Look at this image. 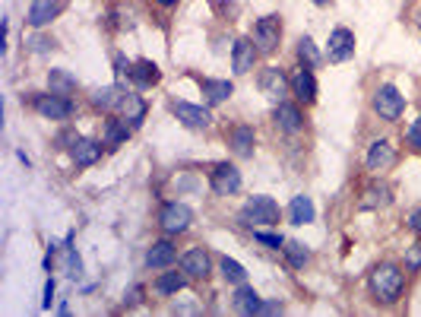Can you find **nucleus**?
<instances>
[{
    "instance_id": "obj_28",
    "label": "nucleus",
    "mask_w": 421,
    "mask_h": 317,
    "mask_svg": "<svg viewBox=\"0 0 421 317\" xmlns=\"http://www.w3.org/2000/svg\"><path fill=\"white\" fill-rule=\"evenodd\" d=\"M130 121H108L105 124V146H121L130 137Z\"/></svg>"
},
{
    "instance_id": "obj_2",
    "label": "nucleus",
    "mask_w": 421,
    "mask_h": 317,
    "mask_svg": "<svg viewBox=\"0 0 421 317\" xmlns=\"http://www.w3.org/2000/svg\"><path fill=\"white\" fill-rule=\"evenodd\" d=\"M241 222L244 226H279V203L273 197H250L241 207Z\"/></svg>"
},
{
    "instance_id": "obj_21",
    "label": "nucleus",
    "mask_w": 421,
    "mask_h": 317,
    "mask_svg": "<svg viewBox=\"0 0 421 317\" xmlns=\"http://www.w3.org/2000/svg\"><path fill=\"white\" fill-rule=\"evenodd\" d=\"M228 146L234 150V156H241V158H248V156H254V130L250 127H234L232 134H228Z\"/></svg>"
},
{
    "instance_id": "obj_39",
    "label": "nucleus",
    "mask_w": 421,
    "mask_h": 317,
    "mask_svg": "<svg viewBox=\"0 0 421 317\" xmlns=\"http://www.w3.org/2000/svg\"><path fill=\"white\" fill-rule=\"evenodd\" d=\"M276 311H282V305H260V314H276Z\"/></svg>"
},
{
    "instance_id": "obj_15",
    "label": "nucleus",
    "mask_w": 421,
    "mask_h": 317,
    "mask_svg": "<svg viewBox=\"0 0 421 317\" xmlns=\"http://www.w3.org/2000/svg\"><path fill=\"white\" fill-rule=\"evenodd\" d=\"M254 60H256V45L254 38H238L232 48V67L234 73H250L254 70Z\"/></svg>"
},
{
    "instance_id": "obj_34",
    "label": "nucleus",
    "mask_w": 421,
    "mask_h": 317,
    "mask_svg": "<svg viewBox=\"0 0 421 317\" xmlns=\"http://www.w3.org/2000/svg\"><path fill=\"white\" fill-rule=\"evenodd\" d=\"M405 140H409V146H412V150H421V117L409 124V130H405Z\"/></svg>"
},
{
    "instance_id": "obj_27",
    "label": "nucleus",
    "mask_w": 421,
    "mask_h": 317,
    "mask_svg": "<svg viewBox=\"0 0 421 317\" xmlns=\"http://www.w3.org/2000/svg\"><path fill=\"white\" fill-rule=\"evenodd\" d=\"M121 99H124V95H121V89H117V86H105V89L92 92V105H95V108H101V111L117 108V105H121Z\"/></svg>"
},
{
    "instance_id": "obj_25",
    "label": "nucleus",
    "mask_w": 421,
    "mask_h": 317,
    "mask_svg": "<svg viewBox=\"0 0 421 317\" xmlns=\"http://www.w3.org/2000/svg\"><path fill=\"white\" fill-rule=\"evenodd\" d=\"M389 200H393V191H389L387 184H371L361 197V209H380V207H387Z\"/></svg>"
},
{
    "instance_id": "obj_9",
    "label": "nucleus",
    "mask_w": 421,
    "mask_h": 317,
    "mask_svg": "<svg viewBox=\"0 0 421 317\" xmlns=\"http://www.w3.org/2000/svg\"><path fill=\"white\" fill-rule=\"evenodd\" d=\"M213 191L222 193V197H228V193H238L241 191V172L234 165H228V162L215 165V172H213Z\"/></svg>"
},
{
    "instance_id": "obj_13",
    "label": "nucleus",
    "mask_w": 421,
    "mask_h": 317,
    "mask_svg": "<svg viewBox=\"0 0 421 317\" xmlns=\"http://www.w3.org/2000/svg\"><path fill=\"white\" fill-rule=\"evenodd\" d=\"M70 156H73V162L80 168H89V165H95V162L101 158V143L76 137V140L70 143Z\"/></svg>"
},
{
    "instance_id": "obj_26",
    "label": "nucleus",
    "mask_w": 421,
    "mask_h": 317,
    "mask_svg": "<svg viewBox=\"0 0 421 317\" xmlns=\"http://www.w3.org/2000/svg\"><path fill=\"white\" fill-rule=\"evenodd\" d=\"M184 285H187V273H162L156 279V292L158 295H178L184 289Z\"/></svg>"
},
{
    "instance_id": "obj_19",
    "label": "nucleus",
    "mask_w": 421,
    "mask_h": 317,
    "mask_svg": "<svg viewBox=\"0 0 421 317\" xmlns=\"http://www.w3.org/2000/svg\"><path fill=\"white\" fill-rule=\"evenodd\" d=\"M314 216H317V209H314V203H311V197H291V203H289V219H291V226H307V222H314Z\"/></svg>"
},
{
    "instance_id": "obj_31",
    "label": "nucleus",
    "mask_w": 421,
    "mask_h": 317,
    "mask_svg": "<svg viewBox=\"0 0 421 317\" xmlns=\"http://www.w3.org/2000/svg\"><path fill=\"white\" fill-rule=\"evenodd\" d=\"M222 276L228 279V283H234V285H241L244 279H248V270L241 267L238 260H232V257H225L222 260Z\"/></svg>"
},
{
    "instance_id": "obj_3",
    "label": "nucleus",
    "mask_w": 421,
    "mask_h": 317,
    "mask_svg": "<svg viewBox=\"0 0 421 317\" xmlns=\"http://www.w3.org/2000/svg\"><path fill=\"white\" fill-rule=\"evenodd\" d=\"M374 111H377L380 117H387V121H396V117H402L405 111V99L399 95L396 86H380L377 92H374Z\"/></svg>"
},
{
    "instance_id": "obj_42",
    "label": "nucleus",
    "mask_w": 421,
    "mask_h": 317,
    "mask_svg": "<svg viewBox=\"0 0 421 317\" xmlns=\"http://www.w3.org/2000/svg\"><path fill=\"white\" fill-rule=\"evenodd\" d=\"M418 25H421V13H418Z\"/></svg>"
},
{
    "instance_id": "obj_32",
    "label": "nucleus",
    "mask_w": 421,
    "mask_h": 317,
    "mask_svg": "<svg viewBox=\"0 0 421 317\" xmlns=\"http://www.w3.org/2000/svg\"><path fill=\"white\" fill-rule=\"evenodd\" d=\"M298 58L304 60L307 67H314V64H320V51H317V45L311 42V38H301V42H298Z\"/></svg>"
},
{
    "instance_id": "obj_23",
    "label": "nucleus",
    "mask_w": 421,
    "mask_h": 317,
    "mask_svg": "<svg viewBox=\"0 0 421 317\" xmlns=\"http://www.w3.org/2000/svg\"><path fill=\"white\" fill-rule=\"evenodd\" d=\"M234 86L228 80H203V95H206L209 105H222L225 99H232Z\"/></svg>"
},
{
    "instance_id": "obj_10",
    "label": "nucleus",
    "mask_w": 421,
    "mask_h": 317,
    "mask_svg": "<svg viewBox=\"0 0 421 317\" xmlns=\"http://www.w3.org/2000/svg\"><path fill=\"white\" fill-rule=\"evenodd\" d=\"M174 115H178V121H184L187 127H193V130H206L209 127V111L203 108V105H190V102H174L171 105Z\"/></svg>"
},
{
    "instance_id": "obj_35",
    "label": "nucleus",
    "mask_w": 421,
    "mask_h": 317,
    "mask_svg": "<svg viewBox=\"0 0 421 317\" xmlns=\"http://www.w3.org/2000/svg\"><path fill=\"white\" fill-rule=\"evenodd\" d=\"M254 238L256 242H263V244H269V248H285V242H282V235H273V232H260V228H256L254 232Z\"/></svg>"
},
{
    "instance_id": "obj_20",
    "label": "nucleus",
    "mask_w": 421,
    "mask_h": 317,
    "mask_svg": "<svg viewBox=\"0 0 421 317\" xmlns=\"http://www.w3.org/2000/svg\"><path fill=\"white\" fill-rule=\"evenodd\" d=\"M232 305H234L238 314H260V305H263V301H260V295H256L250 285L241 283L238 292H234V298H232Z\"/></svg>"
},
{
    "instance_id": "obj_8",
    "label": "nucleus",
    "mask_w": 421,
    "mask_h": 317,
    "mask_svg": "<svg viewBox=\"0 0 421 317\" xmlns=\"http://www.w3.org/2000/svg\"><path fill=\"white\" fill-rule=\"evenodd\" d=\"M393 165H396V146L389 140L371 143V150H368V168L371 172H389Z\"/></svg>"
},
{
    "instance_id": "obj_33",
    "label": "nucleus",
    "mask_w": 421,
    "mask_h": 317,
    "mask_svg": "<svg viewBox=\"0 0 421 317\" xmlns=\"http://www.w3.org/2000/svg\"><path fill=\"white\" fill-rule=\"evenodd\" d=\"M64 260H67V273H70V276H80V273H83V260H80V254H76L73 248L64 250Z\"/></svg>"
},
{
    "instance_id": "obj_16",
    "label": "nucleus",
    "mask_w": 421,
    "mask_h": 317,
    "mask_svg": "<svg viewBox=\"0 0 421 317\" xmlns=\"http://www.w3.org/2000/svg\"><path fill=\"white\" fill-rule=\"evenodd\" d=\"M209 267H213V260H209V254L203 248H193V250H187V254L181 257V270L187 276H193V279H206Z\"/></svg>"
},
{
    "instance_id": "obj_36",
    "label": "nucleus",
    "mask_w": 421,
    "mask_h": 317,
    "mask_svg": "<svg viewBox=\"0 0 421 317\" xmlns=\"http://www.w3.org/2000/svg\"><path fill=\"white\" fill-rule=\"evenodd\" d=\"M409 228H412V232L421 238V207L412 209V216H409Z\"/></svg>"
},
{
    "instance_id": "obj_6",
    "label": "nucleus",
    "mask_w": 421,
    "mask_h": 317,
    "mask_svg": "<svg viewBox=\"0 0 421 317\" xmlns=\"http://www.w3.org/2000/svg\"><path fill=\"white\" fill-rule=\"evenodd\" d=\"M35 111L48 121H64V117L73 115V105L67 95H58V92H51V95H35Z\"/></svg>"
},
{
    "instance_id": "obj_30",
    "label": "nucleus",
    "mask_w": 421,
    "mask_h": 317,
    "mask_svg": "<svg viewBox=\"0 0 421 317\" xmlns=\"http://www.w3.org/2000/svg\"><path fill=\"white\" fill-rule=\"evenodd\" d=\"M282 250H285V257H289V263L295 270H301L307 260H311V250H307L304 244H298V242H285V248Z\"/></svg>"
},
{
    "instance_id": "obj_40",
    "label": "nucleus",
    "mask_w": 421,
    "mask_h": 317,
    "mask_svg": "<svg viewBox=\"0 0 421 317\" xmlns=\"http://www.w3.org/2000/svg\"><path fill=\"white\" fill-rule=\"evenodd\" d=\"M158 3H162V7H174V3H178V0H158Z\"/></svg>"
},
{
    "instance_id": "obj_17",
    "label": "nucleus",
    "mask_w": 421,
    "mask_h": 317,
    "mask_svg": "<svg viewBox=\"0 0 421 317\" xmlns=\"http://www.w3.org/2000/svg\"><path fill=\"white\" fill-rule=\"evenodd\" d=\"M276 124H279V130H285V134H298V130L304 127V117H301L298 105L279 102V108H276Z\"/></svg>"
},
{
    "instance_id": "obj_7",
    "label": "nucleus",
    "mask_w": 421,
    "mask_h": 317,
    "mask_svg": "<svg viewBox=\"0 0 421 317\" xmlns=\"http://www.w3.org/2000/svg\"><path fill=\"white\" fill-rule=\"evenodd\" d=\"M289 89H291V80L282 73L279 67H266L263 73H260V92H263V95H269V99L282 102Z\"/></svg>"
},
{
    "instance_id": "obj_18",
    "label": "nucleus",
    "mask_w": 421,
    "mask_h": 317,
    "mask_svg": "<svg viewBox=\"0 0 421 317\" xmlns=\"http://www.w3.org/2000/svg\"><path fill=\"white\" fill-rule=\"evenodd\" d=\"M174 257H178V250H174L171 242H156L152 248H149V254H146V263L152 270H165V267H171L174 263Z\"/></svg>"
},
{
    "instance_id": "obj_38",
    "label": "nucleus",
    "mask_w": 421,
    "mask_h": 317,
    "mask_svg": "<svg viewBox=\"0 0 421 317\" xmlns=\"http://www.w3.org/2000/svg\"><path fill=\"white\" fill-rule=\"evenodd\" d=\"M51 301H54V279H48V285H45V308H51Z\"/></svg>"
},
{
    "instance_id": "obj_14",
    "label": "nucleus",
    "mask_w": 421,
    "mask_h": 317,
    "mask_svg": "<svg viewBox=\"0 0 421 317\" xmlns=\"http://www.w3.org/2000/svg\"><path fill=\"white\" fill-rule=\"evenodd\" d=\"M60 10H64V0H32V7H29V23L35 29H42L48 25L51 19L60 16Z\"/></svg>"
},
{
    "instance_id": "obj_1",
    "label": "nucleus",
    "mask_w": 421,
    "mask_h": 317,
    "mask_svg": "<svg viewBox=\"0 0 421 317\" xmlns=\"http://www.w3.org/2000/svg\"><path fill=\"white\" fill-rule=\"evenodd\" d=\"M405 285V276L402 270L396 267V263H380V267H374L371 273V292L377 301H383V305H393V301L399 298V292H402Z\"/></svg>"
},
{
    "instance_id": "obj_11",
    "label": "nucleus",
    "mask_w": 421,
    "mask_h": 317,
    "mask_svg": "<svg viewBox=\"0 0 421 317\" xmlns=\"http://www.w3.org/2000/svg\"><path fill=\"white\" fill-rule=\"evenodd\" d=\"M291 92L298 95V102H304V105H311V102L317 99V80L314 73H311V67H301L291 73Z\"/></svg>"
},
{
    "instance_id": "obj_4",
    "label": "nucleus",
    "mask_w": 421,
    "mask_h": 317,
    "mask_svg": "<svg viewBox=\"0 0 421 317\" xmlns=\"http://www.w3.org/2000/svg\"><path fill=\"white\" fill-rule=\"evenodd\" d=\"M279 38H282L279 16H263L254 25V45L260 54H273V51L279 48Z\"/></svg>"
},
{
    "instance_id": "obj_29",
    "label": "nucleus",
    "mask_w": 421,
    "mask_h": 317,
    "mask_svg": "<svg viewBox=\"0 0 421 317\" xmlns=\"http://www.w3.org/2000/svg\"><path fill=\"white\" fill-rule=\"evenodd\" d=\"M48 86L51 92H58V95H70L76 89V80L73 73H67V70H48Z\"/></svg>"
},
{
    "instance_id": "obj_37",
    "label": "nucleus",
    "mask_w": 421,
    "mask_h": 317,
    "mask_svg": "<svg viewBox=\"0 0 421 317\" xmlns=\"http://www.w3.org/2000/svg\"><path fill=\"white\" fill-rule=\"evenodd\" d=\"M115 70H117V76H130L133 64H130V60H124L121 54H117V58H115Z\"/></svg>"
},
{
    "instance_id": "obj_5",
    "label": "nucleus",
    "mask_w": 421,
    "mask_h": 317,
    "mask_svg": "<svg viewBox=\"0 0 421 317\" xmlns=\"http://www.w3.org/2000/svg\"><path fill=\"white\" fill-rule=\"evenodd\" d=\"M158 222H162V228H165L168 235H181V232H187V228H190L193 213H190L187 203H168V207L162 209Z\"/></svg>"
},
{
    "instance_id": "obj_24",
    "label": "nucleus",
    "mask_w": 421,
    "mask_h": 317,
    "mask_svg": "<svg viewBox=\"0 0 421 317\" xmlns=\"http://www.w3.org/2000/svg\"><path fill=\"white\" fill-rule=\"evenodd\" d=\"M158 76H162V73H158V67L152 64V60H136V64H133V70H130V80L140 86V89H146V86H156Z\"/></svg>"
},
{
    "instance_id": "obj_12",
    "label": "nucleus",
    "mask_w": 421,
    "mask_h": 317,
    "mask_svg": "<svg viewBox=\"0 0 421 317\" xmlns=\"http://www.w3.org/2000/svg\"><path fill=\"white\" fill-rule=\"evenodd\" d=\"M355 54V35L348 32V29H333L330 35V60L333 64H342Z\"/></svg>"
},
{
    "instance_id": "obj_41",
    "label": "nucleus",
    "mask_w": 421,
    "mask_h": 317,
    "mask_svg": "<svg viewBox=\"0 0 421 317\" xmlns=\"http://www.w3.org/2000/svg\"><path fill=\"white\" fill-rule=\"evenodd\" d=\"M314 3H317V7H326V3H330V0H314Z\"/></svg>"
},
{
    "instance_id": "obj_22",
    "label": "nucleus",
    "mask_w": 421,
    "mask_h": 317,
    "mask_svg": "<svg viewBox=\"0 0 421 317\" xmlns=\"http://www.w3.org/2000/svg\"><path fill=\"white\" fill-rule=\"evenodd\" d=\"M117 108H121L124 121H130L133 127H136V124L143 121V117H146V102H143L140 95H136V92H127L124 99H121V105H117Z\"/></svg>"
}]
</instances>
